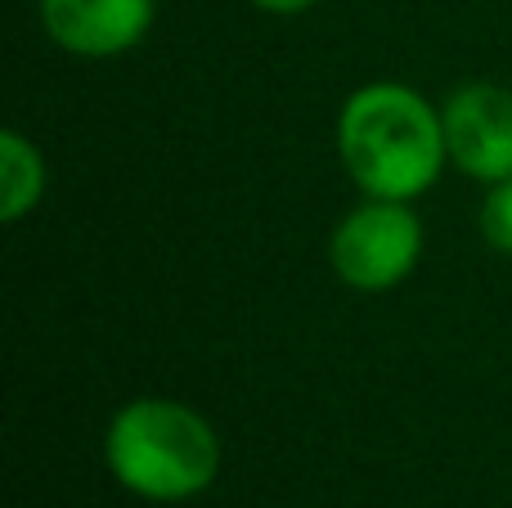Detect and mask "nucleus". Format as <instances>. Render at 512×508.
<instances>
[{
    "label": "nucleus",
    "mask_w": 512,
    "mask_h": 508,
    "mask_svg": "<svg viewBox=\"0 0 512 508\" xmlns=\"http://www.w3.org/2000/svg\"><path fill=\"white\" fill-rule=\"evenodd\" d=\"M337 158L364 198L414 203L450 162L441 108L405 81H364L337 113Z\"/></svg>",
    "instance_id": "1"
},
{
    "label": "nucleus",
    "mask_w": 512,
    "mask_h": 508,
    "mask_svg": "<svg viewBox=\"0 0 512 508\" xmlns=\"http://www.w3.org/2000/svg\"><path fill=\"white\" fill-rule=\"evenodd\" d=\"M45 158L23 131H0V221L14 225L45 198Z\"/></svg>",
    "instance_id": "6"
},
{
    "label": "nucleus",
    "mask_w": 512,
    "mask_h": 508,
    "mask_svg": "<svg viewBox=\"0 0 512 508\" xmlns=\"http://www.w3.org/2000/svg\"><path fill=\"white\" fill-rule=\"evenodd\" d=\"M423 216L400 198H364L328 234V266L355 293H391L423 261Z\"/></svg>",
    "instance_id": "3"
},
{
    "label": "nucleus",
    "mask_w": 512,
    "mask_h": 508,
    "mask_svg": "<svg viewBox=\"0 0 512 508\" xmlns=\"http://www.w3.org/2000/svg\"><path fill=\"white\" fill-rule=\"evenodd\" d=\"M450 167L468 180L499 185L512 176V90L468 81L441 104Z\"/></svg>",
    "instance_id": "4"
},
{
    "label": "nucleus",
    "mask_w": 512,
    "mask_h": 508,
    "mask_svg": "<svg viewBox=\"0 0 512 508\" xmlns=\"http://www.w3.org/2000/svg\"><path fill=\"white\" fill-rule=\"evenodd\" d=\"M41 27L63 54L117 59L153 27V0H36Z\"/></svg>",
    "instance_id": "5"
},
{
    "label": "nucleus",
    "mask_w": 512,
    "mask_h": 508,
    "mask_svg": "<svg viewBox=\"0 0 512 508\" xmlns=\"http://www.w3.org/2000/svg\"><path fill=\"white\" fill-rule=\"evenodd\" d=\"M477 230L490 252L512 257V176L499 180V185H486V198H481V212H477Z\"/></svg>",
    "instance_id": "7"
},
{
    "label": "nucleus",
    "mask_w": 512,
    "mask_h": 508,
    "mask_svg": "<svg viewBox=\"0 0 512 508\" xmlns=\"http://www.w3.org/2000/svg\"><path fill=\"white\" fill-rule=\"evenodd\" d=\"M104 464L122 491L149 504H185L221 477V437L194 405L135 396L108 419Z\"/></svg>",
    "instance_id": "2"
},
{
    "label": "nucleus",
    "mask_w": 512,
    "mask_h": 508,
    "mask_svg": "<svg viewBox=\"0 0 512 508\" xmlns=\"http://www.w3.org/2000/svg\"><path fill=\"white\" fill-rule=\"evenodd\" d=\"M248 5H256L261 14H279V18H288V14H306V9H315L319 0H248Z\"/></svg>",
    "instance_id": "8"
}]
</instances>
